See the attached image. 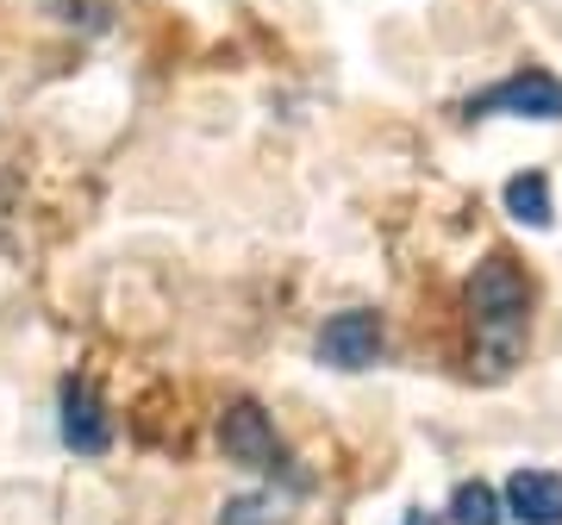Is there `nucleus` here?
Wrapping results in <instances>:
<instances>
[{
  "mask_svg": "<svg viewBox=\"0 0 562 525\" xmlns=\"http://www.w3.org/2000/svg\"><path fill=\"white\" fill-rule=\"evenodd\" d=\"M57 432H63V445L76 450V457H101V450L113 445V420H106L101 394H94L88 382H63Z\"/></svg>",
  "mask_w": 562,
  "mask_h": 525,
  "instance_id": "39448f33",
  "label": "nucleus"
},
{
  "mask_svg": "<svg viewBox=\"0 0 562 525\" xmlns=\"http://www.w3.org/2000/svg\"><path fill=\"white\" fill-rule=\"evenodd\" d=\"M382 313H369V306H350V313H331L319 332V364L331 369H369L375 357H382Z\"/></svg>",
  "mask_w": 562,
  "mask_h": 525,
  "instance_id": "7ed1b4c3",
  "label": "nucleus"
},
{
  "mask_svg": "<svg viewBox=\"0 0 562 525\" xmlns=\"http://www.w3.org/2000/svg\"><path fill=\"white\" fill-rule=\"evenodd\" d=\"M469 113H513V120H562V81L550 69H519L469 101Z\"/></svg>",
  "mask_w": 562,
  "mask_h": 525,
  "instance_id": "f03ea898",
  "label": "nucleus"
},
{
  "mask_svg": "<svg viewBox=\"0 0 562 525\" xmlns=\"http://www.w3.org/2000/svg\"><path fill=\"white\" fill-rule=\"evenodd\" d=\"M469 325H475V357H482V376L501 382L506 369L519 364L525 350V325H531V288H525V269L513 257L475 262L469 276Z\"/></svg>",
  "mask_w": 562,
  "mask_h": 525,
  "instance_id": "f257e3e1",
  "label": "nucleus"
},
{
  "mask_svg": "<svg viewBox=\"0 0 562 525\" xmlns=\"http://www.w3.org/2000/svg\"><path fill=\"white\" fill-rule=\"evenodd\" d=\"M401 525H443V520H438V513H406Z\"/></svg>",
  "mask_w": 562,
  "mask_h": 525,
  "instance_id": "9d476101",
  "label": "nucleus"
},
{
  "mask_svg": "<svg viewBox=\"0 0 562 525\" xmlns=\"http://www.w3.org/2000/svg\"><path fill=\"white\" fill-rule=\"evenodd\" d=\"M288 520V506L276 501V494H232V501L220 506V525H281Z\"/></svg>",
  "mask_w": 562,
  "mask_h": 525,
  "instance_id": "1a4fd4ad",
  "label": "nucleus"
},
{
  "mask_svg": "<svg viewBox=\"0 0 562 525\" xmlns=\"http://www.w3.org/2000/svg\"><path fill=\"white\" fill-rule=\"evenodd\" d=\"M450 525H501V494L487 482H462L450 494Z\"/></svg>",
  "mask_w": 562,
  "mask_h": 525,
  "instance_id": "6e6552de",
  "label": "nucleus"
},
{
  "mask_svg": "<svg viewBox=\"0 0 562 525\" xmlns=\"http://www.w3.org/2000/svg\"><path fill=\"white\" fill-rule=\"evenodd\" d=\"M506 213H513L519 225H538V232L557 220V206H550V182H543L538 169H525V176L506 182Z\"/></svg>",
  "mask_w": 562,
  "mask_h": 525,
  "instance_id": "0eeeda50",
  "label": "nucleus"
},
{
  "mask_svg": "<svg viewBox=\"0 0 562 525\" xmlns=\"http://www.w3.org/2000/svg\"><path fill=\"white\" fill-rule=\"evenodd\" d=\"M220 450L238 469H276L281 463V438L257 401H232L220 413Z\"/></svg>",
  "mask_w": 562,
  "mask_h": 525,
  "instance_id": "20e7f679",
  "label": "nucleus"
},
{
  "mask_svg": "<svg viewBox=\"0 0 562 525\" xmlns=\"http://www.w3.org/2000/svg\"><path fill=\"white\" fill-rule=\"evenodd\" d=\"M501 513L519 525H562V476L557 469H513Z\"/></svg>",
  "mask_w": 562,
  "mask_h": 525,
  "instance_id": "423d86ee",
  "label": "nucleus"
}]
</instances>
